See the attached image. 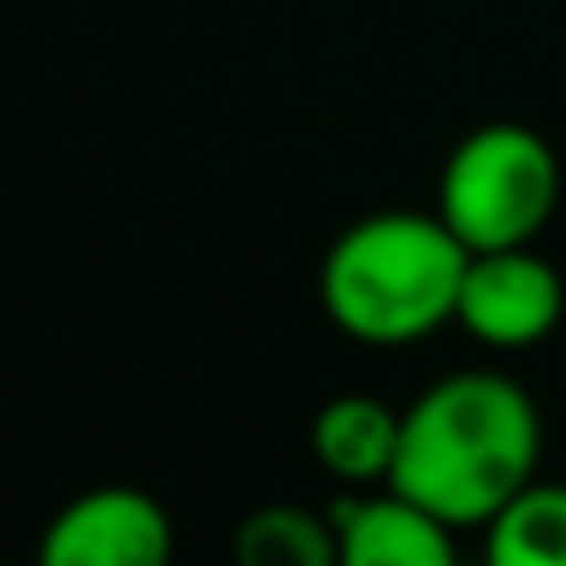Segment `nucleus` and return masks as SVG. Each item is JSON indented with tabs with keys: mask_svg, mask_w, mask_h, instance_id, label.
<instances>
[{
	"mask_svg": "<svg viewBox=\"0 0 566 566\" xmlns=\"http://www.w3.org/2000/svg\"><path fill=\"white\" fill-rule=\"evenodd\" d=\"M172 516L139 489H90L62 505L40 538L45 566H161Z\"/></svg>",
	"mask_w": 566,
	"mask_h": 566,
	"instance_id": "obj_5",
	"label": "nucleus"
},
{
	"mask_svg": "<svg viewBox=\"0 0 566 566\" xmlns=\"http://www.w3.org/2000/svg\"><path fill=\"white\" fill-rule=\"evenodd\" d=\"M538 406L505 373H450L400 411L389 489L450 527H483L538 472Z\"/></svg>",
	"mask_w": 566,
	"mask_h": 566,
	"instance_id": "obj_1",
	"label": "nucleus"
},
{
	"mask_svg": "<svg viewBox=\"0 0 566 566\" xmlns=\"http://www.w3.org/2000/svg\"><path fill=\"white\" fill-rule=\"evenodd\" d=\"M312 450L339 483H389L400 450V411L373 395H339L312 422Z\"/></svg>",
	"mask_w": 566,
	"mask_h": 566,
	"instance_id": "obj_7",
	"label": "nucleus"
},
{
	"mask_svg": "<svg viewBox=\"0 0 566 566\" xmlns=\"http://www.w3.org/2000/svg\"><path fill=\"white\" fill-rule=\"evenodd\" d=\"M328 516H334L345 566H450L455 560V544H450L455 527L400 489L350 494Z\"/></svg>",
	"mask_w": 566,
	"mask_h": 566,
	"instance_id": "obj_6",
	"label": "nucleus"
},
{
	"mask_svg": "<svg viewBox=\"0 0 566 566\" xmlns=\"http://www.w3.org/2000/svg\"><path fill=\"white\" fill-rule=\"evenodd\" d=\"M494 566H566V483H522L489 516Z\"/></svg>",
	"mask_w": 566,
	"mask_h": 566,
	"instance_id": "obj_8",
	"label": "nucleus"
},
{
	"mask_svg": "<svg viewBox=\"0 0 566 566\" xmlns=\"http://www.w3.org/2000/svg\"><path fill=\"white\" fill-rule=\"evenodd\" d=\"M239 560L244 566H334L339 538L334 516L306 505H261L239 522Z\"/></svg>",
	"mask_w": 566,
	"mask_h": 566,
	"instance_id": "obj_9",
	"label": "nucleus"
},
{
	"mask_svg": "<svg viewBox=\"0 0 566 566\" xmlns=\"http://www.w3.org/2000/svg\"><path fill=\"white\" fill-rule=\"evenodd\" d=\"M560 277L544 255L527 244L511 250H472L461 272V295H455V323L494 345V350H533L538 339L555 334L560 323Z\"/></svg>",
	"mask_w": 566,
	"mask_h": 566,
	"instance_id": "obj_4",
	"label": "nucleus"
},
{
	"mask_svg": "<svg viewBox=\"0 0 566 566\" xmlns=\"http://www.w3.org/2000/svg\"><path fill=\"white\" fill-rule=\"evenodd\" d=\"M560 200L555 150L522 123L472 128L439 172V217L467 250L533 244Z\"/></svg>",
	"mask_w": 566,
	"mask_h": 566,
	"instance_id": "obj_3",
	"label": "nucleus"
},
{
	"mask_svg": "<svg viewBox=\"0 0 566 566\" xmlns=\"http://www.w3.org/2000/svg\"><path fill=\"white\" fill-rule=\"evenodd\" d=\"M467 255L472 250L439 211H373L334 239L323 261V306L361 345H417L455 323Z\"/></svg>",
	"mask_w": 566,
	"mask_h": 566,
	"instance_id": "obj_2",
	"label": "nucleus"
}]
</instances>
